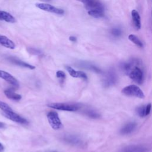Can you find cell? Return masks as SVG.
<instances>
[{
	"instance_id": "obj_1",
	"label": "cell",
	"mask_w": 152,
	"mask_h": 152,
	"mask_svg": "<svg viewBox=\"0 0 152 152\" xmlns=\"http://www.w3.org/2000/svg\"><path fill=\"white\" fill-rule=\"evenodd\" d=\"M122 94L128 96H134L140 99L145 97L143 91L136 85H129L125 87L122 90Z\"/></svg>"
},
{
	"instance_id": "obj_2",
	"label": "cell",
	"mask_w": 152,
	"mask_h": 152,
	"mask_svg": "<svg viewBox=\"0 0 152 152\" xmlns=\"http://www.w3.org/2000/svg\"><path fill=\"white\" fill-rule=\"evenodd\" d=\"M49 107L69 112L77 111L80 109V106L75 104L71 103H52L48 104Z\"/></svg>"
},
{
	"instance_id": "obj_3",
	"label": "cell",
	"mask_w": 152,
	"mask_h": 152,
	"mask_svg": "<svg viewBox=\"0 0 152 152\" xmlns=\"http://www.w3.org/2000/svg\"><path fill=\"white\" fill-rule=\"evenodd\" d=\"M129 77L137 83L141 84L144 80V74L142 69L137 65H134L128 73Z\"/></svg>"
},
{
	"instance_id": "obj_4",
	"label": "cell",
	"mask_w": 152,
	"mask_h": 152,
	"mask_svg": "<svg viewBox=\"0 0 152 152\" xmlns=\"http://www.w3.org/2000/svg\"><path fill=\"white\" fill-rule=\"evenodd\" d=\"M49 123L54 129H59L62 126V124L59 118L58 114L55 111H50L47 115Z\"/></svg>"
},
{
	"instance_id": "obj_5",
	"label": "cell",
	"mask_w": 152,
	"mask_h": 152,
	"mask_svg": "<svg viewBox=\"0 0 152 152\" xmlns=\"http://www.w3.org/2000/svg\"><path fill=\"white\" fill-rule=\"evenodd\" d=\"M118 80V77L113 70L108 71L103 76V84L105 87H109L115 85Z\"/></svg>"
},
{
	"instance_id": "obj_6",
	"label": "cell",
	"mask_w": 152,
	"mask_h": 152,
	"mask_svg": "<svg viewBox=\"0 0 152 152\" xmlns=\"http://www.w3.org/2000/svg\"><path fill=\"white\" fill-rule=\"evenodd\" d=\"M3 114L7 118L16 123L22 125H27L28 124V122L26 119L14 112L13 110L3 112Z\"/></svg>"
},
{
	"instance_id": "obj_7",
	"label": "cell",
	"mask_w": 152,
	"mask_h": 152,
	"mask_svg": "<svg viewBox=\"0 0 152 152\" xmlns=\"http://www.w3.org/2000/svg\"><path fill=\"white\" fill-rule=\"evenodd\" d=\"M36 7L42 10L52 12L56 14L62 15L64 14V10L56 8L50 4H48L45 3H37L36 4Z\"/></svg>"
},
{
	"instance_id": "obj_8",
	"label": "cell",
	"mask_w": 152,
	"mask_h": 152,
	"mask_svg": "<svg viewBox=\"0 0 152 152\" xmlns=\"http://www.w3.org/2000/svg\"><path fill=\"white\" fill-rule=\"evenodd\" d=\"M84 4L86 8L88 10H101L103 11V5L98 0H77Z\"/></svg>"
},
{
	"instance_id": "obj_9",
	"label": "cell",
	"mask_w": 152,
	"mask_h": 152,
	"mask_svg": "<svg viewBox=\"0 0 152 152\" xmlns=\"http://www.w3.org/2000/svg\"><path fill=\"white\" fill-rule=\"evenodd\" d=\"M0 78L8 83L15 89L19 87V83L18 80L13 75L7 71L0 70Z\"/></svg>"
},
{
	"instance_id": "obj_10",
	"label": "cell",
	"mask_w": 152,
	"mask_h": 152,
	"mask_svg": "<svg viewBox=\"0 0 152 152\" xmlns=\"http://www.w3.org/2000/svg\"><path fill=\"white\" fill-rule=\"evenodd\" d=\"M119 152H149V149L142 145H129L123 147Z\"/></svg>"
},
{
	"instance_id": "obj_11",
	"label": "cell",
	"mask_w": 152,
	"mask_h": 152,
	"mask_svg": "<svg viewBox=\"0 0 152 152\" xmlns=\"http://www.w3.org/2000/svg\"><path fill=\"white\" fill-rule=\"evenodd\" d=\"M63 139L65 142L70 144L75 145H80L82 144V140L81 138L75 135L66 134L64 136Z\"/></svg>"
},
{
	"instance_id": "obj_12",
	"label": "cell",
	"mask_w": 152,
	"mask_h": 152,
	"mask_svg": "<svg viewBox=\"0 0 152 152\" xmlns=\"http://www.w3.org/2000/svg\"><path fill=\"white\" fill-rule=\"evenodd\" d=\"M15 88L14 87H11L4 90V93L5 96L9 99L14 100V101H19L21 99V96L19 94H17L15 92Z\"/></svg>"
},
{
	"instance_id": "obj_13",
	"label": "cell",
	"mask_w": 152,
	"mask_h": 152,
	"mask_svg": "<svg viewBox=\"0 0 152 152\" xmlns=\"http://www.w3.org/2000/svg\"><path fill=\"white\" fill-rule=\"evenodd\" d=\"M8 60L11 62V63L15 64V65H17L18 66H21V67H23V68H28V69H35V66L31 65V64H29L26 62H24L15 57H13V56H10L8 58Z\"/></svg>"
},
{
	"instance_id": "obj_14",
	"label": "cell",
	"mask_w": 152,
	"mask_h": 152,
	"mask_svg": "<svg viewBox=\"0 0 152 152\" xmlns=\"http://www.w3.org/2000/svg\"><path fill=\"white\" fill-rule=\"evenodd\" d=\"M65 68L71 76L75 78H81L84 80H87V76L84 72L81 71H75L69 66H66Z\"/></svg>"
},
{
	"instance_id": "obj_15",
	"label": "cell",
	"mask_w": 152,
	"mask_h": 152,
	"mask_svg": "<svg viewBox=\"0 0 152 152\" xmlns=\"http://www.w3.org/2000/svg\"><path fill=\"white\" fill-rule=\"evenodd\" d=\"M137 127V124L135 122H130L125 124L121 129L120 132L122 135H126L132 132Z\"/></svg>"
},
{
	"instance_id": "obj_16",
	"label": "cell",
	"mask_w": 152,
	"mask_h": 152,
	"mask_svg": "<svg viewBox=\"0 0 152 152\" xmlns=\"http://www.w3.org/2000/svg\"><path fill=\"white\" fill-rule=\"evenodd\" d=\"M0 45L10 49H14L15 48L14 42L4 35H0Z\"/></svg>"
},
{
	"instance_id": "obj_17",
	"label": "cell",
	"mask_w": 152,
	"mask_h": 152,
	"mask_svg": "<svg viewBox=\"0 0 152 152\" xmlns=\"http://www.w3.org/2000/svg\"><path fill=\"white\" fill-rule=\"evenodd\" d=\"M0 20H3L5 22L10 23H14L16 21L15 17L12 14H11L10 13L7 11H1V10H0Z\"/></svg>"
},
{
	"instance_id": "obj_18",
	"label": "cell",
	"mask_w": 152,
	"mask_h": 152,
	"mask_svg": "<svg viewBox=\"0 0 152 152\" xmlns=\"http://www.w3.org/2000/svg\"><path fill=\"white\" fill-rule=\"evenodd\" d=\"M131 16H132L134 26L135 27L137 30L140 29L141 24V18L139 15V13L135 10H133L131 11Z\"/></svg>"
},
{
	"instance_id": "obj_19",
	"label": "cell",
	"mask_w": 152,
	"mask_h": 152,
	"mask_svg": "<svg viewBox=\"0 0 152 152\" xmlns=\"http://www.w3.org/2000/svg\"><path fill=\"white\" fill-rule=\"evenodd\" d=\"M83 113L87 116H88L91 118H93V119L99 118L100 116V115L98 113V112H97L95 110L91 109V108L85 109L83 110Z\"/></svg>"
},
{
	"instance_id": "obj_20",
	"label": "cell",
	"mask_w": 152,
	"mask_h": 152,
	"mask_svg": "<svg viewBox=\"0 0 152 152\" xmlns=\"http://www.w3.org/2000/svg\"><path fill=\"white\" fill-rule=\"evenodd\" d=\"M128 39L132 42V43H134L135 45H136L137 46L140 47V48H142L143 47V44L141 42V41L138 39V37L137 36H136L134 34H129L128 36Z\"/></svg>"
},
{
	"instance_id": "obj_21",
	"label": "cell",
	"mask_w": 152,
	"mask_h": 152,
	"mask_svg": "<svg viewBox=\"0 0 152 152\" xmlns=\"http://www.w3.org/2000/svg\"><path fill=\"white\" fill-rule=\"evenodd\" d=\"M88 14L94 17V18H101L104 16V12L103 11L101 10H88Z\"/></svg>"
},
{
	"instance_id": "obj_22",
	"label": "cell",
	"mask_w": 152,
	"mask_h": 152,
	"mask_svg": "<svg viewBox=\"0 0 152 152\" xmlns=\"http://www.w3.org/2000/svg\"><path fill=\"white\" fill-rule=\"evenodd\" d=\"M145 106H141L139 107H137L136 109V112L137 114L141 118L145 116Z\"/></svg>"
},
{
	"instance_id": "obj_23",
	"label": "cell",
	"mask_w": 152,
	"mask_h": 152,
	"mask_svg": "<svg viewBox=\"0 0 152 152\" xmlns=\"http://www.w3.org/2000/svg\"><path fill=\"white\" fill-rule=\"evenodd\" d=\"M0 109L2 110L3 111V112L12 110L11 109V107L7 103H6L2 101H1V100H0Z\"/></svg>"
},
{
	"instance_id": "obj_24",
	"label": "cell",
	"mask_w": 152,
	"mask_h": 152,
	"mask_svg": "<svg viewBox=\"0 0 152 152\" xmlns=\"http://www.w3.org/2000/svg\"><path fill=\"white\" fill-rule=\"evenodd\" d=\"M56 75L60 80L61 83H62L64 82V81L65 80V79L66 78V75H65V72L62 71H58L56 72Z\"/></svg>"
},
{
	"instance_id": "obj_25",
	"label": "cell",
	"mask_w": 152,
	"mask_h": 152,
	"mask_svg": "<svg viewBox=\"0 0 152 152\" xmlns=\"http://www.w3.org/2000/svg\"><path fill=\"white\" fill-rule=\"evenodd\" d=\"M111 33H112V34L113 35H114V36H119V35L121 34V30H120L119 29L115 28H113V29L112 30Z\"/></svg>"
},
{
	"instance_id": "obj_26",
	"label": "cell",
	"mask_w": 152,
	"mask_h": 152,
	"mask_svg": "<svg viewBox=\"0 0 152 152\" xmlns=\"http://www.w3.org/2000/svg\"><path fill=\"white\" fill-rule=\"evenodd\" d=\"M151 103H148L147 105L145 106V116L149 115V113L150 112V110H151Z\"/></svg>"
},
{
	"instance_id": "obj_27",
	"label": "cell",
	"mask_w": 152,
	"mask_h": 152,
	"mask_svg": "<svg viewBox=\"0 0 152 152\" xmlns=\"http://www.w3.org/2000/svg\"><path fill=\"white\" fill-rule=\"evenodd\" d=\"M29 52L30 53H32V54H34V55H39L40 53H42V52L37 49H30L29 50Z\"/></svg>"
},
{
	"instance_id": "obj_28",
	"label": "cell",
	"mask_w": 152,
	"mask_h": 152,
	"mask_svg": "<svg viewBox=\"0 0 152 152\" xmlns=\"http://www.w3.org/2000/svg\"><path fill=\"white\" fill-rule=\"evenodd\" d=\"M69 40H71V42H75L77 41V38H76L75 37H74V36H70V37H69Z\"/></svg>"
},
{
	"instance_id": "obj_29",
	"label": "cell",
	"mask_w": 152,
	"mask_h": 152,
	"mask_svg": "<svg viewBox=\"0 0 152 152\" xmlns=\"http://www.w3.org/2000/svg\"><path fill=\"white\" fill-rule=\"evenodd\" d=\"M4 146L2 143L0 142V152H3L4 151Z\"/></svg>"
},
{
	"instance_id": "obj_30",
	"label": "cell",
	"mask_w": 152,
	"mask_h": 152,
	"mask_svg": "<svg viewBox=\"0 0 152 152\" xmlns=\"http://www.w3.org/2000/svg\"><path fill=\"white\" fill-rule=\"evenodd\" d=\"M5 126V125L4 123L0 121V129H2V128H4Z\"/></svg>"
},
{
	"instance_id": "obj_31",
	"label": "cell",
	"mask_w": 152,
	"mask_h": 152,
	"mask_svg": "<svg viewBox=\"0 0 152 152\" xmlns=\"http://www.w3.org/2000/svg\"><path fill=\"white\" fill-rule=\"evenodd\" d=\"M50 152H56V151H50Z\"/></svg>"
},
{
	"instance_id": "obj_32",
	"label": "cell",
	"mask_w": 152,
	"mask_h": 152,
	"mask_svg": "<svg viewBox=\"0 0 152 152\" xmlns=\"http://www.w3.org/2000/svg\"><path fill=\"white\" fill-rule=\"evenodd\" d=\"M45 1H50V0H45Z\"/></svg>"
}]
</instances>
